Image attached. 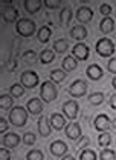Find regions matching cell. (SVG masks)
<instances>
[{"label": "cell", "mask_w": 116, "mask_h": 160, "mask_svg": "<svg viewBox=\"0 0 116 160\" xmlns=\"http://www.w3.org/2000/svg\"><path fill=\"white\" fill-rule=\"evenodd\" d=\"M44 5H46L47 8L54 9V8H60V6H61V2H60V0H46Z\"/></svg>", "instance_id": "74e56055"}, {"label": "cell", "mask_w": 116, "mask_h": 160, "mask_svg": "<svg viewBox=\"0 0 116 160\" xmlns=\"http://www.w3.org/2000/svg\"><path fill=\"white\" fill-rule=\"evenodd\" d=\"M99 11H101V14H102V16L109 17V16L112 14V6H110L109 3H102V5L99 6Z\"/></svg>", "instance_id": "d590c367"}, {"label": "cell", "mask_w": 116, "mask_h": 160, "mask_svg": "<svg viewBox=\"0 0 116 160\" xmlns=\"http://www.w3.org/2000/svg\"><path fill=\"white\" fill-rule=\"evenodd\" d=\"M16 31L21 37H31L35 32V22L29 19H20L16 23Z\"/></svg>", "instance_id": "3957f363"}, {"label": "cell", "mask_w": 116, "mask_h": 160, "mask_svg": "<svg viewBox=\"0 0 116 160\" xmlns=\"http://www.w3.org/2000/svg\"><path fill=\"white\" fill-rule=\"evenodd\" d=\"M101 160H116L115 151H112V149H109V148L102 149V151H101Z\"/></svg>", "instance_id": "836d02e7"}, {"label": "cell", "mask_w": 116, "mask_h": 160, "mask_svg": "<svg viewBox=\"0 0 116 160\" xmlns=\"http://www.w3.org/2000/svg\"><path fill=\"white\" fill-rule=\"evenodd\" d=\"M86 92H87V83L81 79L74 80L69 86V94L72 97H83L86 96Z\"/></svg>", "instance_id": "5b68a950"}, {"label": "cell", "mask_w": 116, "mask_h": 160, "mask_svg": "<svg viewBox=\"0 0 116 160\" xmlns=\"http://www.w3.org/2000/svg\"><path fill=\"white\" fill-rule=\"evenodd\" d=\"M78 109H79V106H78V102H75V100H67L63 105L64 116L70 120H75L78 117Z\"/></svg>", "instance_id": "52a82bcc"}, {"label": "cell", "mask_w": 116, "mask_h": 160, "mask_svg": "<svg viewBox=\"0 0 116 160\" xmlns=\"http://www.w3.org/2000/svg\"><path fill=\"white\" fill-rule=\"evenodd\" d=\"M63 69L64 71H74L75 68L78 66V62L75 57H72V56H67V57H64L63 59Z\"/></svg>", "instance_id": "cb8c5ba5"}, {"label": "cell", "mask_w": 116, "mask_h": 160, "mask_svg": "<svg viewBox=\"0 0 116 160\" xmlns=\"http://www.w3.org/2000/svg\"><path fill=\"white\" fill-rule=\"evenodd\" d=\"M35 57H37V54H35L34 51H26V52L23 54V59L26 60L28 63H32V62L35 60Z\"/></svg>", "instance_id": "8d00e7d4"}, {"label": "cell", "mask_w": 116, "mask_h": 160, "mask_svg": "<svg viewBox=\"0 0 116 160\" xmlns=\"http://www.w3.org/2000/svg\"><path fill=\"white\" fill-rule=\"evenodd\" d=\"M49 149H51V154L57 156V157H61V156H66L67 152V145L63 142V140H55L49 145Z\"/></svg>", "instance_id": "9c48e42d"}, {"label": "cell", "mask_w": 116, "mask_h": 160, "mask_svg": "<svg viewBox=\"0 0 116 160\" xmlns=\"http://www.w3.org/2000/svg\"><path fill=\"white\" fill-rule=\"evenodd\" d=\"M57 96H58V91H57V86L54 85V82L46 80V82L41 83V88H40V97H41L43 102L51 103V102H54V100L57 99Z\"/></svg>", "instance_id": "6da1fadb"}, {"label": "cell", "mask_w": 116, "mask_h": 160, "mask_svg": "<svg viewBox=\"0 0 116 160\" xmlns=\"http://www.w3.org/2000/svg\"><path fill=\"white\" fill-rule=\"evenodd\" d=\"M99 29H101L102 34H110L115 29V20L112 17H104L99 23Z\"/></svg>", "instance_id": "d6986e66"}, {"label": "cell", "mask_w": 116, "mask_h": 160, "mask_svg": "<svg viewBox=\"0 0 116 160\" xmlns=\"http://www.w3.org/2000/svg\"><path fill=\"white\" fill-rule=\"evenodd\" d=\"M11 159V154L6 148H2L0 149V160H9Z\"/></svg>", "instance_id": "ab89813d"}, {"label": "cell", "mask_w": 116, "mask_h": 160, "mask_svg": "<svg viewBox=\"0 0 116 160\" xmlns=\"http://www.w3.org/2000/svg\"><path fill=\"white\" fill-rule=\"evenodd\" d=\"M28 120V111L23 108V106H16L9 111V122L17 126V128H21Z\"/></svg>", "instance_id": "7a4b0ae2"}, {"label": "cell", "mask_w": 116, "mask_h": 160, "mask_svg": "<svg viewBox=\"0 0 116 160\" xmlns=\"http://www.w3.org/2000/svg\"><path fill=\"white\" fill-rule=\"evenodd\" d=\"M28 111L34 116L40 114L43 111V105H41V100L38 97H34V99H29L28 100Z\"/></svg>", "instance_id": "ac0fdd59"}, {"label": "cell", "mask_w": 116, "mask_h": 160, "mask_svg": "<svg viewBox=\"0 0 116 160\" xmlns=\"http://www.w3.org/2000/svg\"><path fill=\"white\" fill-rule=\"evenodd\" d=\"M23 6H25V9H26L29 14H35L38 9H41L43 3H41L40 0H25Z\"/></svg>", "instance_id": "7402d4cb"}, {"label": "cell", "mask_w": 116, "mask_h": 160, "mask_svg": "<svg viewBox=\"0 0 116 160\" xmlns=\"http://www.w3.org/2000/svg\"><path fill=\"white\" fill-rule=\"evenodd\" d=\"M79 160H96V154L93 149H84L79 156Z\"/></svg>", "instance_id": "d6a6232c"}, {"label": "cell", "mask_w": 116, "mask_h": 160, "mask_svg": "<svg viewBox=\"0 0 116 160\" xmlns=\"http://www.w3.org/2000/svg\"><path fill=\"white\" fill-rule=\"evenodd\" d=\"M0 131H2V134L8 131V122L3 119V117H0Z\"/></svg>", "instance_id": "60d3db41"}, {"label": "cell", "mask_w": 116, "mask_h": 160, "mask_svg": "<svg viewBox=\"0 0 116 160\" xmlns=\"http://www.w3.org/2000/svg\"><path fill=\"white\" fill-rule=\"evenodd\" d=\"M112 85H113V88H115V89H116V76H115V77H113V80H112Z\"/></svg>", "instance_id": "f6af8a7d"}, {"label": "cell", "mask_w": 116, "mask_h": 160, "mask_svg": "<svg viewBox=\"0 0 116 160\" xmlns=\"http://www.w3.org/2000/svg\"><path fill=\"white\" fill-rule=\"evenodd\" d=\"M54 59H55V52H54L52 49H43V51L40 52V62H41L43 65H47V63L54 62Z\"/></svg>", "instance_id": "d4e9b609"}, {"label": "cell", "mask_w": 116, "mask_h": 160, "mask_svg": "<svg viewBox=\"0 0 116 160\" xmlns=\"http://www.w3.org/2000/svg\"><path fill=\"white\" fill-rule=\"evenodd\" d=\"M96 52L101 57H110L115 52V43L107 37H102L96 42Z\"/></svg>", "instance_id": "277c9868"}, {"label": "cell", "mask_w": 116, "mask_h": 160, "mask_svg": "<svg viewBox=\"0 0 116 160\" xmlns=\"http://www.w3.org/2000/svg\"><path fill=\"white\" fill-rule=\"evenodd\" d=\"M70 37L75 40H84L87 37V29H86V26H83V25H75L72 29H70Z\"/></svg>", "instance_id": "e0dca14e"}, {"label": "cell", "mask_w": 116, "mask_h": 160, "mask_svg": "<svg viewBox=\"0 0 116 160\" xmlns=\"http://www.w3.org/2000/svg\"><path fill=\"white\" fill-rule=\"evenodd\" d=\"M6 69H8V71H14V69H17V62L12 60L11 63H8V65H6Z\"/></svg>", "instance_id": "b9f144b4"}, {"label": "cell", "mask_w": 116, "mask_h": 160, "mask_svg": "<svg viewBox=\"0 0 116 160\" xmlns=\"http://www.w3.org/2000/svg\"><path fill=\"white\" fill-rule=\"evenodd\" d=\"M21 140H23V143H25V145H34V143H35V140H37V137H35V134H34V132H25Z\"/></svg>", "instance_id": "e575fe53"}, {"label": "cell", "mask_w": 116, "mask_h": 160, "mask_svg": "<svg viewBox=\"0 0 116 160\" xmlns=\"http://www.w3.org/2000/svg\"><path fill=\"white\" fill-rule=\"evenodd\" d=\"M107 68H109V71H110V72L116 74V57H115V59H110V60H109V63H107Z\"/></svg>", "instance_id": "f35d334b"}, {"label": "cell", "mask_w": 116, "mask_h": 160, "mask_svg": "<svg viewBox=\"0 0 116 160\" xmlns=\"http://www.w3.org/2000/svg\"><path fill=\"white\" fill-rule=\"evenodd\" d=\"M3 20L5 22H8V23H12V22H19V11H17V8H14V6H11V5H6L5 8H3Z\"/></svg>", "instance_id": "8fae6325"}, {"label": "cell", "mask_w": 116, "mask_h": 160, "mask_svg": "<svg viewBox=\"0 0 116 160\" xmlns=\"http://www.w3.org/2000/svg\"><path fill=\"white\" fill-rule=\"evenodd\" d=\"M38 132L41 137H47L49 134H51V131H52V125L49 123V120L46 116H40L38 119Z\"/></svg>", "instance_id": "4fadbf2b"}, {"label": "cell", "mask_w": 116, "mask_h": 160, "mask_svg": "<svg viewBox=\"0 0 116 160\" xmlns=\"http://www.w3.org/2000/svg\"><path fill=\"white\" fill-rule=\"evenodd\" d=\"M86 76H87L89 79H92V80H99V79H102L104 72H102V68H101L99 65L92 63V65L87 66V69H86Z\"/></svg>", "instance_id": "7c38bea8"}, {"label": "cell", "mask_w": 116, "mask_h": 160, "mask_svg": "<svg viewBox=\"0 0 116 160\" xmlns=\"http://www.w3.org/2000/svg\"><path fill=\"white\" fill-rule=\"evenodd\" d=\"M112 123H113V128H115V129H116V119L113 120V122H112Z\"/></svg>", "instance_id": "bcb514c9"}, {"label": "cell", "mask_w": 116, "mask_h": 160, "mask_svg": "<svg viewBox=\"0 0 116 160\" xmlns=\"http://www.w3.org/2000/svg\"><path fill=\"white\" fill-rule=\"evenodd\" d=\"M66 71L64 69H52L51 71V82H54V83H60V82H63V80L66 79Z\"/></svg>", "instance_id": "484cf974"}, {"label": "cell", "mask_w": 116, "mask_h": 160, "mask_svg": "<svg viewBox=\"0 0 116 160\" xmlns=\"http://www.w3.org/2000/svg\"><path fill=\"white\" fill-rule=\"evenodd\" d=\"M12 100H14V97L11 94H2L0 96V108H2V111L11 108L12 106Z\"/></svg>", "instance_id": "83f0119b"}, {"label": "cell", "mask_w": 116, "mask_h": 160, "mask_svg": "<svg viewBox=\"0 0 116 160\" xmlns=\"http://www.w3.org/2000/svg\"><path fill=\"white\" fill-rule=\"evenodd\" d=\"M61 160H75V157H74V156H67V154H66Z\"/></svg>", "instance_id": "ee69618b"}, {"label": "cell", "mask_w": 116, "mask_h": 160, "mask_svg": "<svg viewBox=\"0 0 116 160\" xmlns=\"http://www.w3.org/2000/svg\"><path fill=\"white\" fill-rule=\"evenodd\" d=\"M19 143H20V136L16 134V132H8L2 139V145L5 148H16Z\"/></svg>", "instance_id": "9a60e30c"}, {"label": "cell", "mask_w": 116, "mask_h": 160, "mask_svg": "<svg viewBox=\"0 0 116 160\" xmlns=\"http://www.w3.org/2000/svg\"><path fill=\"white\" fill-rule=\"evenodd\" d=\"M9 94H11L12 97L19 99V97H21V96L25 94V88H23L20 83H14V85H11V88H9Z\"/></svg>", "instance_id": "f1b7e54d"}, {"label": "cell", "mask_w": 116, "mask_h": 160, "mask_svg": "<svg viewBox=\"0 0 116 160\" xmlns=\"http://www.w3.org/2000/svg\"><path fill=\"white\" fill-rule=\"evenodd\" d=\"M66 136L69 137L70 140H74V142H78V140L81 139V126L78 125V123H67V126H66Z\"/></svg>", "instance_id": "30bf717a"}, {"label": "cell", "mask_w": 116, "mask_h": 160, "mask_svg": "<svg viewBox=\"0 0 116 160\" xmlns=\"http://www.w3.org/2000/svg\"><path fill=\"white\" fill-rule=\"evenodd\" d=\"M20 80H21V85L23 86H26V88H34V86H37L38 85V74L35 72V71H25L23 74H21V77H20Z\"/></svg>", "instance_id": "8992f818"}, {"label": "cell", "mask_w": 116, "mask_h": 160, "mask_svg": "<svg viewBox=\"0 0 116 160\" xmlns=\"http://www.w3.org/2000/svg\"><path fill=\"white\" fill-rule=\"evenodd\" d=\"M72 54H74V57L77 60H87L89 59V54H90V49H89V46H87L86 43L79 42V43H77V45L74 46Z\"/></svg>", "instance_id": "ba28073f"}, {"label": "cell", "mask_w": 116, "mask_h": 160, "mask_svg": "<svg viewBox=\"0 0 116 160\" xmlns=\"http://www.w3.org/2000/svg\"><path fill=\"white\" fill-rule=\"evenodd\" d=\"M51 36H52V29H51L49 25H43L38 29V32H37V37H38L40 43H47L49 39H51Z\"/></svg>", "instance_id": "ffe728a7"}, {"label": "cell", "mask_w": 116, "mask_h": 160, "mask_svg": "<svg viewBox=\"0 0 116 160\" xmlns=\"http://www.w3.org/2000/svg\"><path fill=\"white\" fill-rule=\"evenodd\" d=\"M77 19L79 20L81 23L90 22V20L93 19V11H92V8H89V6H81V8H78L77 9Z\"/></svg>", "instance_id": "5bb4252c"}, {"label": "cell", "mask_w": 116, "mask_h": 160, "mask_svg": "<svg viewBox=\"0 0 116 160\" xmlns=\"http://www.w3.org/2000/svg\"><path fill=\"white\" fill-rule=\"evenodd\" d=\"M110 106H112L113 109H116V94H113V96L110 97Z\"/></svg>", "instance_id": "7bdbcfd3"}, {"label": "cell", "mask_w": 116, "mask_h": 160, "mask_svg": "<svg viewBox=\"0 0 116 160\" xmlns=\"http://www.w3.org/2000/svg\"><path fill=\"white\" fill-rule=\"evenodd\" d=\"M43 159H44V156H43V152L40 149H31L28 152V156H26V160H43Z\"/></svg>", "instance_id": "1f68e13d"}, {"label": "cell", "mask_w": 116, "mask_h": 160, "mask_svg": "<svg viewBox=\"0 0 116 160\" xmlns=\"http://www.w3.org/2000/svg\"><path fill=\"white\" fill-rule=\"evenodd\" d=\"M54 49H55V52L64 54V52L69 49V42H67V40H64V39L57 40V42L54 43Z\"/></svg>", "instance_id": "4316f807"}, {"label": "cell", "mask_w": 116, "mask_h": 160, "mask_svg": "<svg viewBox=\"0 0 116 160\" xmlns=\"http://www.w3.org/2000/svg\"><path fill=\"white\" fill-rule=\"evenodd\" d=\"M51 125H52V128L57 129V131L63 129L64 126H67V125H66V120H64V116H63V114H58V112L51 116Z\"/></svg>", "instance_id": "44dd1931"}, {"label": "cell", "mask_w": 116, "mask_h": 160, "mask_svg": "<svg viewBox=\"0 0 116 160\" xmlns=\"http://www.w3.org/2000/svg\"><path fill=\"white\" fill-rule=\"evenodd\" d=\"M89 102L92 103V105H95V106H98V105H102L104 103V94L102 92H92L90 96H89Z\"/></svg>", "instance_id": "4dcf8cb0"}, {"label": "cell", "mask_w": 116, "mask_h": 160, "mask_svg": "<svg viewBox=\"0 0 116 160\" xmlns=\"http://www.w3.org/2000/svg\"><path fill=\"white\" fill-rule=\"evenodd\" d=\"M110 143H112V136H110L109 132H101V134L98 136V145H99V146L107 148Z\"/></svg>", "instance_id": "f546056e"}, {"label": "cell", "mask_w": 116, "mask_h": 160, "mask_svg": "<svg viewBox=\"0 0 116 160\" xmlns=\"http://www.w3.org/2000/svg\"><path fill=\"white\" fill-rule=\"evenodd\" d=\"M70 20H72V9H70L69 6H66V8H63L61 12H60V23H61L63 28H66V26H69Z\"/></svg>", "instance_id": "603a6c76"}, {"label": "cell", "mask_w": 116, "mask_h": 160, "mask_svg": "<svg viewBox=\"0 0 116 160\" xmlns=\"http://www.w3.org/2000/svg\"><path fill=\"white\" fill-rule=\"evenodd\" d=\"M110 126H112V122L109 119V116H105V114H99L96 119H95V128H96L98 131L105 132Z\"/></svg>", "instance_id": "2e32d148"}]
</instances>
